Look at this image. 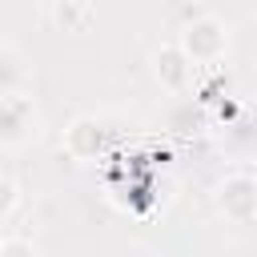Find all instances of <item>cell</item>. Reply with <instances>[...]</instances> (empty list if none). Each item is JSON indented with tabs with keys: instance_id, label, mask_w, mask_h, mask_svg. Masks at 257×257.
<instances>
[{
	"instance_id": "1",
	"label": "cell",
	"mask_w": 257,
	"mask_h": 257,
	"mask_svg": "<svg viewBox=\"0 0 257 257\" xmlns=\"http://www.w3.org/2000/svg\"><path fill=\"white\" fill-rule=\"evenodd\" d=\"M181 52H185V60H189V64H193V60H217V56L225 52V24H221V20H213V16L193 20V24L185 28Z\"/></svg>"
},
{
	"instance_id": "2",
	"label": "cell",
	"mask_w": 257,
	"mask_h": 257,
	"mask_svg": "<svg viewBox=\"0 0 257 257\" xmlns=\"http://www.w3.org/2000/svg\"><path fill=\"white\" fill-rule=\"evenodd\" d=\"M32 124H36V112H32V100L24 92L16 96H0V145H20L32 137Z\"/></svg>"
},
{
	"instance_id": "3",
	"label": "cell",
	"mask_w": 257,
	"mask_h": 257,
	"mask_svg": "<svg viewBox=\"0 0 257 257\" xmlns=\"http://www.w3.org/2000/svg\"><path fill=\"white\" fill-rule=\"evenodd\" d=\"M221 205H225V213L233 217V221H249L253 217V181L241 173V177H233V181H225L221 185Z\"/></svg>"
},
{
	"instance_id": "4",
	"label": "cell",
	"mask_w": 257,
	"mask_h": 257,
	"mask_svg": "<svg viewBox=\"0 0 257 257\" xmlns=\"http://www.w3.org/2000/svg\"><path fill=\"white\" fill-rule=\"evenodd\" d=\"M24 84H28L24 60L16 56V48L0 44V96H16V92H24Z\"/></svg>"
},
{
	"instance_id": "5",
	"label": "cell",
	"mask_w": 257,
	"mask_h": 257,
	"mask_svg": "<svg viewBox=\"0 0 257 257\" xmlns=\"http://www.w3.org/2000/svg\"><path fill=\"white\" fill-rule=\"evenodd\" d=\"M12 205H16V185H12L8 177H0V217H4Z\"/></svg>"
},
{
	"instance_id": "6",
	"label": "cell",
	"mask_w": 257,
	"mask_h": 257,
	"mask_svg": "<svg viewBox=\"0 0 257 257\" xmlns=\"http://www.w3.org/2000/svg\"><path fill=\"white\" fill-rule=\"evenodd\" d=\"M0 257H32L28 241H0Z\"/></svg>"
},
{
	"instance_id": "7",
	"label": "cell",
	"mask_w": 257,
	"mask_h": 257,
	"mask_svg": "<svg viewBox=\"0 0 257 257\" xmlns=\"http://www.w3.org/2000/svg\"><path fill=\"white\" fill-rule=\"evenodd\" d=\"M56 4H72V0H56Z\"/></svg>"
}]
</instances>
